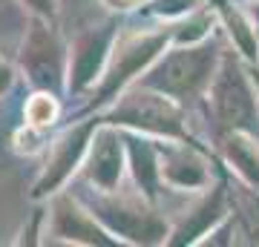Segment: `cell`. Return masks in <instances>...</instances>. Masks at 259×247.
I'll use <instances>...</instances> for the list:
<instances>
[{
  "instance_id": "7c38bea8",
  "label": "cell",
  "mask_w": 259,
  "mask_h": 247,
  "mask_svg": "<svg viewBox=\"0 0 259 247\" xmlns=\"http://www.w3.org/2000/svg\"><path fill=\"white\" fill-rule=\"evenodd\" d=\"M225 153H228V161L239 170V175H245L253 187H259V153L253 141H248L245 135H239L233 129L225 138Z\"/></svg>"
},
{
  "instance_id": "6da1fadb",
  "label": "cell",
  "mask_w": 259,
  "mask_h": 247,
  "mask_svg": "<svg viewBox=\"0 0 259 247\" xmlns=\"http://www.w3.org/2000/svg\"><path fill=\"white\" fill-rule=\"evenodd\" d=\"M213 61H216V46L213 43L176 49L167 58H161V64L144 78V86L164 92L170 98H190L202 86L210 83Z\"/></svg>"
},
{
  "instance_id": "ffe728a7",
  "label": "cell",
  "mask_w": 259,
  "mask_h": 247,
  "mask_svg": "<svg viewBox=\"0 0 259 247\" xmlns=\"http://www.w3.org/2000/svg\"><path fill=\"white\" fill-rule=\"evenodd\" d=\"M253 15H256V18H259V6H253Z\"/></svg>"
},
{
  "instance_id": "52a82bcc",
  "label": "cell",
  "mask_w": 259,
  "mask_h": 247,
  "mask_svg": "<svg viewBox=\"0 0 259 247\" xmlns=\"http://www.w3.org/2000/svg\"><path fill=\"white\" fill-rule=\"evenodd\" d=\"M93 127L95 124H83V127L66 132V135L58 141L55 150H52V158H49L47 170H44V175H40V181L35 184V195H47V192H52L66 175L72 173L75 164L81 161L83 150H87V135L93 132Z\"/></svg>"
},
{
  "instance_id": "30bf717a",
  "label": "cell",
  "mask_w": 259,
  "mask_h": 247,
  "mask_svg": "<svg viewBox=\"0 0 259 247\" xmlns=\"http://www.w3.org/2000/svg\"><path fill=\"white\" fill-rule=\"evenodd\" d=\"M52 230L55 236H64L69 241H83V244H110L112 238H107L101 230L95 227V221L81 213L69 199L55 202V213H52Z\"/></svg>"
},
{
  "instance_id": "9a60e30c",
  "label": "cell",
  "mask_w": 259,
  "mask_h": 247,
  "mask_svg": "<svg viewBox=\"0 0 259 247\" xmlns=\"http://www.w3.org/2000/svg\"><path fill=\"white\" fill-rule=\"evenodd\" d=\"M58 118V104L52 95L40 92V95H32L26 104V121L29 127H49L52 121Z\"/></svg>"
},
{
  "instance_id": "8992f818",
  "label": "cell",
  "mask_w": 259,
  "mask_h": 247,
  "mask_svg": "<svg viewBox=\"0 0 259 247\" xmlns=\"http://www.w3.org/2000/svg\"><path fill=\"white\" fill-rule=\"evenodd\" d=\"M93 210L115 233L133 238V241H144L147 244V241H161L164 238V224L144 210H133V207H124V204L115 207L112 202H93Z\"/></svg>"
},
{
  "instance_id": "4fadbf2b",
  "label": "cell",
  "mask_w": 259,
  "mask_h": 247,
  "mask_svg": "<svg viewBox=\"0 0 259 247\" xmlns=\"http://www.w3.org/2000/svg\"><path fill=\"white\" fill-rule=\"evenodd\" d=\"M219 213H222V192L216 190L213 192V199H207V202L196 210V221H185V227L176 233V244H185V241H193L199 233H202L207 224H213V221L219 219Z\"/></svg>"
},
{
  "instance_id": "e0dca14e",
  "label": "cell",
  "mask_w": 259,
  "mask_h": 247,
  "mask_svg": "<svg viewBox=\"0 0 259 247\" xmlns=\"http://www.w3.org/2000/svg\"><path fill=\"white\" fill-rule=\"evenodd\" d=\"M23 3H29V9L37 12L40 18H52V15H55V3L58 0H23Z\"/></svg>"
},
{
  "instance_id": "d6986e66",
  "label": "cell",
  "mask_w": 259,
  "mask_h": 247,
  "mask_svg": "<svg viewBox=\"0 0 259 247\" xmlns=\"http://www.w3.org/2000/svg\"><path fill=\"white\" fill-rule=\"evenodd\" d=\"M110 6H115V9H124V6H136L139 0H107Z\"/></svg>"
},
{
  "instance_id": "5b68a950",
  "label": "cell",
  "mask_w": 259,
  "mask_h": 247,
  "mask_svg": "<svg viewBox=\"0 0 259 247\" xmlns=\"http://www.w3.org/2000/svg\"><path fill=\"white\" fill-rule=\"evenodd\" d=\"M23 69L29 81L40 89H52L61 81V43L47 23L35 20L23 43Z\"/></svg>"
},
{
  "instance_id": "7a4b0ae2",
  "label": "cell",
  "mask_w": 259,
  "mask_h": 247,
  "mask_svg": "<svg viewBox=\"0 0 259 247\" xmlns=\"http://www.w3.org/2000/svg\"><path fill=\"white\" fill-rule=\"evenodd\" d=\"M210 110L216 124L222 127V132H233L242 127H253L256 121V104L250 95L245 75L239 72V66L233 61H225L222 72L213 78L210 83Z\"/></svg>"
},
{
  "instance_id": "3957f363",
  "label": "cell",
  "mask_w": 259,
  "mask_h": 247,
  "mask_svg": "<svg viewBox=\"0 0 259 247\" xmlns=\"http://www.w3.org/2000/svg\"><path fill=\"white\" fill-rule=\"evenodd\" d=\"M167 37H170L167 32H136V35L121 37L112 49V61L107 75H104V83L98 86V104L110 101L133 75H139L158 55V49L167 43Z\"/></svg>"
},
{
  "instance_id": "ac0fdd59",
  "label": "cell",
  "mask_w": 259,
  "mask_h": 247,
  "mask_svg": "<svg viewBox=\"0 0 259 247\" xmlns=\"http://www.w3.org/2000/svg\"><path fill=\"white\" fill-rule=\"evenodd\" d=\"M9 83H12V69H9V64L0 58V95L9 89Z\"/></svg>"
},
{
  "instance_id": "2e32d148",
  "label": "cell",
  "mask_w": 259,
  "mask_h": 247,
  "mask_svg": "<svg viewBox=\"0 0 259 247\" xmlns=\"http://www.w3.org/2000/svg\"><path fill=\"white\" fill-rule=\"evenodd\" d=\"M222 12H225L228 26H231V35H233V40H236V46H239L248 58H256V35H253V29H250L236 12L228 9V3H222Z\"/></svg>"
},
{
  "instance_id": "5bb4252c",
  "label": "cell",
  "mask_w": 259,
  "mask_h": 247,
  "mask_svg": "<svg viewBox=\"0 0 259 247\" xmlns=\"http://www.w3.org/2000/svg\"><path fill=\"white\" fill-rule=\"evenodd\" d=\"M130 153H133V164H136V178L144 187L147 195L156 192V161H153V150L141 141H130Z\"/></svg>"
},
{
  "instance_id": "8fae6325",
  "label": "cell",
  "mask_w": 259,
  "mask_h": 247,
  "mask_svg": "<svg viewBox=\"0 0 259 247\" xmlns=\"http://www.w3.org/2000/svg\"><path fill=\"white\" fill-rule=\"evenodd\" d=\"M161 175H167V181H173L176 187H202L207 181L202 158L193 156L190 150L167 153L161 161Z\"/></svg>"
},
{
  "instance_id": "9c48e42d",
  "label": "cell",
  "mask_w": 259,
  "mask_h": 247,
  "mask_svg": "<svg viewBox=\"0 0 259 247\" xmlns=\"http://www.w3.org/2000/svg\"><path fill=\"white\" fill-rule=\"evenodd\" d=\"M112 40V26L101 29V32H87V35L75 43L72 52V89H81L98 75V66L104 61V52L110 49Z\"/></svg>"
},
{
  "instance_id": "277c9868",
  "label": "cell",
  "mask_w": 259,
  "mask_h": 247,
  "mask_svg": "<svg viewBox=\"0 0 259 247\" xmlns=\"http://www.w3.org/2000/svg\"><path fill=\"white\" fill-rule=\"evenodd\" d=\"M112 124H133V127L150 129V132H164V135L187 138L182 129V112L164 98V92H133L110 112Z\"/></svg>"
},
{
  "instance_id": "ba28073f",
  "label": "cell",
  "mask_w": 259,
  "mask_h": 247,
  "mask_svg": "<svg viewBox=\"0 0 259 247\" xmlns=\"http://www.w3.org/2000/svg\"><path fill=\"white\" fill-rule=\"evenodd\" d=\"M121 175V144L112 129L95 132L90 164H87V178L95 181L101 190H112Z\"/></svg>"
}]
</instances>
